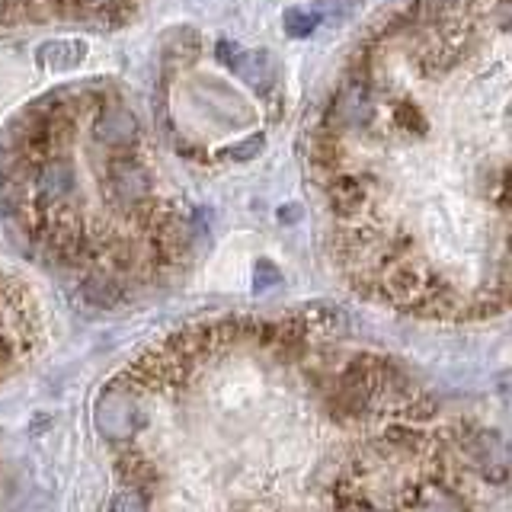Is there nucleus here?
I'll use <instances>...</instances> for the list:
<instances>
[{
    "label": "nucleus",
    "mask_w": 512,
    "mask_h": 512,
    "mask_svg": "<svg viewBox=\"0 0 512 512\" xmlns=\"http://www.w3.org/2000/svg\"><path fill=\"white\" fill-rule=\"evenodd\" d=\"M96 423L106 439H132L141 429V410L125 388H112L96 404Z\"/></svg>",
    "instance_id": "obj_1"
},
{
    "label": "nucleus",
    "mask_w": 512,
    "mask_h": 512,
    "mask_svg": "<svg viewBox=\"0 0 512 512\" xmlns=\"http://www.w3.org/2000/svg\"><path fill=\"white\" fill-rule=\"evenodd\" d=\"M218 55L231 64V68L247 80V84L256 90V93H266L272 87V80H276V64L266 52H244V55H234L231 42H221Z\"/></svg>",
    "instance_id": "obj_2"
},
{
    "label": "nucleus",
    "mask_w": 512,
    "mask_h": 512,
    "mask_svg": "<svg viewBox=\"0 0 512 512\" xmlns=\"http://www.w3.org/2000/svg\"><path fill=\"white\" fill-rule=\"evenodd\" d=\"M138 125H135V116L122 106H112L106 109L100 122H96V138H100L103 144H109V148H122V144H128L135 138Z\"/></svg>",
    "instance_id": "obj_3"
},
{
    "label": "nucleus",
    "mask_w": 512,
    "mask_h": 512,
    "mask_svg": "<svg viewBox=\"0 0 512 512\" xmlns=\"http://www.w3.org/2000/svg\"><path fill=\"white\" fill-rule=\"evenodd\" d=\"M80 58H84V42H48L39 48V61L52 71H68Z\"/></svg>",
    "instance_id": "obj_4"
},
{
    "label": "nucleus",
    "mask_w": 512,
    "mask_h": 512,
    "mask_svg": "<svg viewBox=\"0 0 512 512\" xmlns=\"http://www.w3.org/2000/svg\"><path fill=\"white\" fill-rule=\"evenodd\" d=\"M112 186H116V196L125 202H138L144 199V192H148V180H144V173L132 164H122L112 170Z\"/></svg>",
    "instance_id": "obj_5"
},
{
    "label": "nucleus",
    "mask_w": 512,
    "mask_h": 512,
    "mask_svg": "<svg viewBox=\"0 0 512 512\" xmlns=\"http://www.w3.org/2000/svg\"><path fill=\"white\" fill-rule=\"evenodd\" d=\"M71 186H74V176L64 164H52L42 170V196L45 199H61Z\"/></svg>",
    "instance_id": "obj_6"
},
{
    "label": "nucleus",
    "mask_w": 512,
    "mask_h": 512,
    "mask_svg": "<svg viewBox=\"0 0 512 512\" xmlns=\"http://www.w3.org/2000/svg\"><path fill=\"white\" fill-rule=\"evenodd\" d=\"M109 512H148V496H144L138 487L119 490L109 500Z\"/></svg>",
    "instance_id": "obj_7"
}]
</instances>
